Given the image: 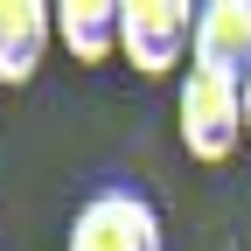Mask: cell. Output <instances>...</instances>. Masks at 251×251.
<instances>
[{"mask_svg": "<svg viewBox=\"0 0 251 251\" xmlns=\"http://www.w3.org/2000/svg\"><path fill=\"white\" fill-rule=\"evenodd\" d=\"M175 133L188 147V161H230L237 140H244V84L188 70L181 98H175Z\"/></svg>", "mask_w": 251, "mask_h": 251, "instance_id": "6da1fadb", "label": "cell"}, {"mask_svg": "<svg viewBox=\"0 0 251 251\" xmlns=\"http://www.w3.org/2000/svg\"><path fill=\"white\" fill-rule=\"evenodd\" d=\"M196 49V7L188 0H119V56L140 77H168Z\"/></svg>", "mask_w": 251, "mask_h": 251, "instance_id": "7a4b0ae2", "label": "cell"}, {"mask_svg": "<svg viewBox=\"0 0 251 251\" xmlns=\"http://www.w3.org/2000/svg\"><path fill=\"white\" fill-rule=\"evenodd\" d=\"M70 251H168V237L140 188H98L70 216Z\"/></svg>", "mask_w": 251, "mask_h": 251, "instance_id": "3957f363", "label": "cell"}, {"mask_svg": "<svg viewBox=\"0 0 251 251\" xmlns=\"http://www.w3.org/2000/svg\"><path fill=\"white\" fill-rule=\"evenodd\" d=\"M196 70L224 77V84H244L251 77V0H209L196 7Z\"/></svg>", "mask_w": 251, "mask_h": 251, "instance_id": "277c9868", "label": "cell"}, {"mask_svg": "<svg viewBox=\"0 0 251 251\" xmlns=\"http://www.w3.org/2000/svg\"><path fill=\"white\" fill-rule=\"evenodd\" d=\"M56 35V7L42 0H0V84H28L49 56Z\"/></svg>", "mask_w": 251, "mask_h": 251, "instance_id": "5b68a950", "label": "cell"}, {"mask_svg": "<svg viewBox=\"0 0 251 251\" xmlns=\"http://www.w3.org/2000/svg\"><path fill=\"white\" fill-rule=\"evenodd\" d=\"M56 35L77 63H105L119 56V0H63L56 7Z\"/></svg>", "mask_w": 251, "mask_h": 251, "instance_id": "8992f818", "label": "cell"}, {"mask_svg": "<svg viewBox=\"0 0 251 251\" xmlns=\"http://www.w3.org/2000/svg\"><path fill=\"white\" fill-rule=\"evenodd\" d=\"M244 133H251V77H244Z\"/></svg>", "mask_w": 251, "mask_h": 251, "instance_id": "52a82bcc", "label": "cell"}]
</instances>
